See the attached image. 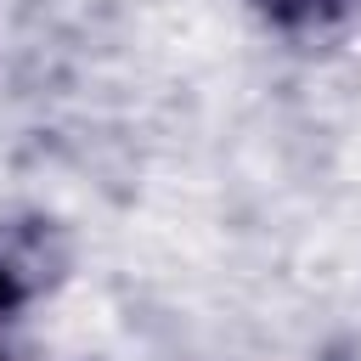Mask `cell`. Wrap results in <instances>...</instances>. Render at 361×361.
Returning a JSON list of instances; mask_svg holds the SVG:
<instances>
[{
  "instance_id": "cell-1",
  "label": "cell",
  "mask_w": 361,
  "mask_h": 361,
  "mask_svg": "<svg viewBox=\"0 0 361 361\" xmlns=\"http://www.w3.org/2000/svg\"><path fill=\"white\" fill-rule=\"evenodd\" d=\"M265 17H276V23H288V28H299V23H327V17H344L350 6H361V0H254Z\"/></svg>"
},
{
  "instance_id": "cell-2",
  "label": "cell",
  "mask_w": 361,
  "mask_h": 361,
  "mask_svg": "<svg viewBox=\"0 0 361 361\" xmlns=\"http://www.w3.org/2000/svg\"><path fill=\"white\" fill-rule=\"evenodd\" d=\"M17 305V282H11V271H0V310H11Z\"/></svg>"
}]
</instances>
